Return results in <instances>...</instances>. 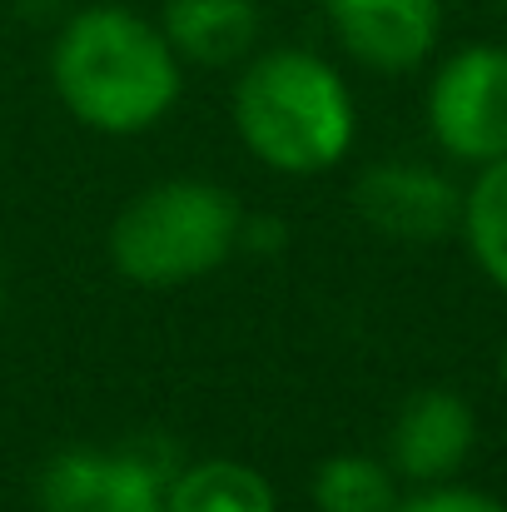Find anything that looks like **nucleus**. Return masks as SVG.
<instances>
[{
	"instance_id": "f257e3e1",
	"label": "nucleus",
	"mask_w": 507,
	"mask_h": 512,
	"mask_svg": "<svg viewBox=\"0 0 507 512\" xmlns=\"http://www.w3.org/2000/svg\"><path fill=\"white\" fill-rule=\"evenodd\" d=\"M60 105L95 135H145L184 90V65L165 30L130 5L75 10L50 45Z\"/></svg>"
},
{
	"instance_id": "f03ea898",
	"label": "nucleus",
	"mask_w": 507,
	"mask_h": 512,
	"mask_svg": "<svg viewBox=\"0 0 507 512\" xmlns=\"http://www.w3.org/2000/svg\"><path fill=\"white\" fill-rule=\"evenodd\" d=\"M229 120L239 145L274 174H324L353 150V90L304 45L259 50L239 65Z\"/></svg>"
},
{
	"instance_id": "7ed1b4c3",
	"label": "nucleus",
	"mask_w": 507,
	"mask_h": 512,
	"mask_svg": "<svg viewBox=\"0 0 507 512\" xmlns=\"http://www.w3.org/2000/svg\"><path fill=\"white\" fill-rule=\"evenodd\" d=\"M244 244V204L214 179H165L140 189L110 224V264L140 289L209 279Z\"/></svg>"
},
{
	"instance_id": "20e7f679",
	"label": "nucleus",
	"mask_w": 507,
	"mask_h": 512,
	"mask_svg": "<svg viewBox=\"0 0 507 512\" xmlns=\"http://www.w3.org/2000/svg\"><path fill=\"white\" fill-rule=\"evenodd\" d=\"M428 135L458 165H493L507 155V45L478 40L453 50L428 80Z\"/></svg>"
},
{
	"instance_id": "39448f33",
	"label": "nucleus",
	"mask_w": 507,
	"mask_h": 512,
	"mask_svg": "<svg viewBox=\"0 0 507 512\" xmlns=\"http://www.w3.org/2000/svg\"><path fill=\"white\" fill-rule=\"evenodd\" d=\"M35 498L40 512H165V473L135 448H65Z\"/></svg>"
},
{
	"instance_id": "423d86ee",
	"label": "nucleus",
	"mask_w": 507,
	"mask_h": 512,
	"mask_svg": "<svg viewBox=\"0 0 507 512\" xmlns=\"http://www.w3.org/2000/svg\"><path fill=\"white\" fill-rule=\"evenodd\" d=\"M353 209L358 219L383 234V239H403V244H428L458 229L463 214V189L433 165L418 160H383L368 165L353 184Z\"/></svg>"
},
{
	"instance_id": "0eeeda50",
	"label": "nucleus",
	"mask_w": 507,
	"mask_h": 512,
	"mask_svg": "<svg viewBox=\"0 0 507 512\" xmlns=\"http://www.w3.org/2000/svg\"><path fill=\"white\" fill-rule=\"evenodd\" d=\"M343 55L373 75L418 70L443 35V0H324Z\"/></svg>"
},
{
	"instance_id": "6e6552de",
	"label": "nucleus",
	"mask_w": 507,
	"mask_h": 512,
	"mask_svg": "<svg viewBox=\"0 0 507 512\" xmlns=\"http://www.w3.org/2000/svg\"><path fill=\"white\" fill-rule=\"evenodd\" d=\"M478 448V413L453 388H418L388 428V468L408 483H448Z\"/></svg>"
},
{
	"instance_id": "1a4fd4ad",
	"label": "nucleus",
	"mask_w": 507,
	"mask_h": 512,
	"mask_svg": "<svg viewBox=\"0 0 507 512\" xmlns=\"http://www.w3.org/2000/svg\"><path fill=\"white\" fill-rule=\"evenodd\" d=\"M160 30L169 50L179 55V65L229 70L254 55L259 5L254 0H165Z\"/></svg>"
},
{
	"instance_id": "9d476101",
	"label": "nucleus",
	"mask_w": 507,
	"mask_h": 512,
	"mask_svg": "<svg viewBox=\"0 0 507 512\" xmlns=\"http://www.w3.org/2000/svg\"><path fill=\"white\" fill-rule=\"evenodd\" d=\"M165 512H279V493L254 463L199 458L165 478Z\"/></svg>"
},
{
	"instance_id": "9b49d317",
	"label": "nucleus",
	"mask_w": 507,
	"mask_h": 512,
	"mask_svg": "<svg viewBox=\"0 0 507 512\" xmlns=\"http://www.w3.org/2000/svg\"><path fill=\"white\" fill-rule=\"evenodd\" d=\"M463 244L483 279L507 294V155L483 165L478 179L463 189V214H458Z\"/></svg>"
},
{
	"instance_id": "f8f14e48",
	"label": "nucleus",
	"mask_w": 507,
	"mask_h": 512,
	"mask_svg": "<svg viewBox=\"0 0 507 512\" xmlns=\"http://www.w3.org/2000/svg\"><path fill=\"white\" fill-rule=\"evenodd\" d=\"M314 508L319 512H393L398 508V473L388 458L373 453H334L319 463L314 483Z\"/></svg>"
},
{
	"instance_id": "ddd939ff",
	"label": "nucleus",
	"mask_w": 507,
	"mask_h": 512,
	"mask_svg": "<svg viewBox=\"0 0 507 512\" xmlns=\"http://www.w3.org/2000/svg\"><path fill=\"white\" fill-rule=\"evenodd\" d=\"M393 512H507V503H498L493 493L483 488H468V483H423L418 493L398 498Z\"/></svg>"
},
{
	"instance_id": "4468645a",
	"label": "nucleus",
	"mask_w": 507,
	"mask_h": 512,
	"mask_svg": "<svg viewBox=\"0 0 507 512\" xmlns=\"http://www.w3.org/2000/svg\"><path fill=\"white\" fill-rule=\"evenodd\" d=\"M498 373H503V388H507V343H503V358H498Z\"/></svg>"
},
{
	"instance_id": "2eb2a0df",
	"label": "nucleus",
	"mask_w": 507,
	"mask_h": 512,
	"mask_svg": "<svg viewBox=\"0 0 507 512\" xmlns=\"http://www.w3.org/2000/svg\"><path fill=\"white\" fill-rule=\"evenodd\" d=\"M0 304H5V279H0Z\"/></svg>"
},
{
	"instance_id": "dca6fc26",
	"label": "nucleus",
	"mask_w": 507,
	"mask_h": 512,
	"mask_svg": "<svg viewBox=\"0 0 507 512\" xmlns=\"http://www.w3.org/2000/svg\"><path fill=\"white\" fill-rule=\"evenodd\" d=\"M498 5H503V15H507V0H498Z\"/></svg>"
}]
</instances>
